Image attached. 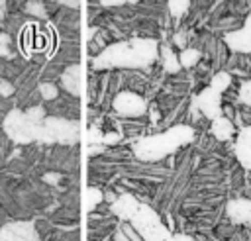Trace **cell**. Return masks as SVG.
Here are the masks:
<instances>
[{"label": "cell", "instance_id": "obj_1", "mask_svg": "<svg viewBox=\"0 0 251 241\" xmlns=\"http://www.w3.org/2000/svg\"><path fill=\"white\" fill-rule=\"evenodd\" d=\"M186 127H175L167 133H161V135H153L149 139H141L139 145H137V157L139 159H149V161H155L167 153H171L178 143H180V133H184Z\"/></svg>", "mask_w": 251, "mask_h": 241}, {"label": "cell", "instance_id": "obj_2", "mask_svg": "<svg viewBox=\"0 0 251 241\" xmlns=\"http://www.w3.org/2000/svg\"><path fill=\"white\" fill-rule=\"evenodd\" d=\"M112 108L122 118H139L147 110L145 100L137 92H133V90H122V92H118L116 98H114V102H112Z\"/></svg>", "mask_w": 251, "mask_h": 241}, {"label": "cell", "instance_id": "obj_3", "mask_svg": "<svg viewBox=\"0 0 251 241\" xmlns=\"http://www.w3.org/2000/svg\"><path fill=\"white\" fill-rule=\"evenodd\" d=\"M43 129L47 137L61 141V143L75 141L78 135V123L71 120H63V118H47L43 121Z\"/></svg>", "mask_w": 251, "mask_h": 241}, {"label": "cell", "instance_id": "obj_4", "mask_svg": "<svg viewBox=\"0 0 251 241\" xmlns=\"http://www.w3.org/2000/svg\"><path fill=\"white\" fill-rule=\"evenodd\" d=\"M0 241H39V237L31 223L18 221L0 229Z\"/></svg>", "mask_w": 251, "mask_h": 241}, {"label": "cell", "instance_id": "obj_5", "mask_svg": "<svg viewBox=\"0 0 251 241\" xmlns=\"http://www.w3.org/2000/svg\"><path fill=\"white\" fill-rule=\"evenodd\" d=\"M196 110H202V114L206 118H220V112H222V94L212 90V88H206L202 94H198L196 98Z\"/></svg>", "mask_w": 251, "mask_h": 241}, {"label": "cell", "instance_id": "obj_6", "mask_svg": "<svg viewBox=\"0 0 251 241\" xmlns=\"http://www.w3.org/2000/svg\"><path fill=\"white\" fill-rule=\"evenodd\" d=\"M235 157L245 169H251V125H243L235 139Z\"/></svg>", "mask_w": 251, "mask_h": 241}, {"label": "cell", "instance_id": "obj_7", "mask_svg": "<svg viewBox=\"0 0 251 241\" xmlns=\"http://www.w3.org/2000/svg\"><path fill=\"white\" fill-rule=\"evenodd\" d=\"M227 216L235 223L251 225V200H233L227 204Z\"/></svg>", "mask_w": 251, "mask_h": 241}, {"label": "cell", "instance_id": "obj_8", "mask_svg": "<svg viewBox=\"0 0 251 241\" xmlns=\"http://www.w3.org/2000/svg\"><path fill=\"white\" fill-rule=\"evenodd\" d=\"M61 80H63V86H65L67 92H71L73 96H78V90H80V69H78V65L69 67L63 72Z\"/></svg>", "mask_w": 251, "mask_h": 241}, {"label": "cell", "instance_id": "obj_9", "mask_svg": "<svg viewBox=\"0 0 251 241\" xmlns=\"http://www.w3.org/2000/svg\"><path fill=\"white\" fill-rule=\"evenodd\" d=\"M235 133V127H233V121L229 118H216L214 123H212V135L220 141H227L231 139V135Z\"/></svg>", "mask_w": 251, "mask_h": 241}, {"label": "cell", "instance_id": "obj_10", "mask_svg": "<svg viewBox=\"0 0 251 241\" xmlns=\"http://www.w3.org/2000/svg\"><path fill=\"white\" fill-rule=\"evenodd\" d=\"M198 61H200V51L194 49V47H186V49H182L180 55H178V63H180V67H184V69H190V67L198 65Z\"/></svg>", "mask_w": 251, "mask_h": 241}, {"label": "cell", "instance_id": "obj_11", "mask_svg": "<svg viewBox=\"0 0 251 241\" xmlns=\"http://www.w3.org/2000/svg\"><path fill=\"white\" fill-rule=\"evenodd\" d=\"M161 53H163V67H165V71H169V72L180 71L178 57L171 51V47H161Z\"/></svg>", "mask_w": 251, "mask_h": 241}, {"label": "cell", "instance_id": "obj_12", "mask_svg": "<svg viewBox=\"0 0 251 241\" xmlns=\"http://www.w3.org/2000/svg\"><path fill=\"white\" fill-rule=\"evenodd\" d=\"M229 82H231V76H229L227 72H218V74H216V76L212 78V84H210V88L222 94L224 90H227Z\"/></svg>", "mask_w": 251, "mask_h": 241}, {"label": "cell", "instance_id": "obj_13", "mask_svg": "<svg viewBox=\"0 0 251 241\" xmlns=\"http://www.w3.org/2000/svg\"><path fill=\"white\" fill-rule=\"evenodd\" d=\"M39 94L43 100H55L59 96V88L55 82H43L39 84Z\"/></svg>", "mask_w": 251, "mask_h": 241}, {"label": "cell", "instance_id": "obj_14", "mask_svg": "<svg viewBox=\"0 0 251 241\" xmlns=\"http://www.w3.org/2000/svg\"><path fill=\"white\" fill-rule=\"evenodd\" d=\"M86 194H88V202H86V208L92 212L98 204H102V190H98V188H88L86 190Z\"/></svg>", "mask_w": 251, "mask_h": 241}, {"label": "cell", "instance_id": "obj_15", "mask_svg": "<svg viewBox=\"0 0 251 241\" xmlns=\"http://www.w3.org/2000/svg\"><path fill=\"white\" fill-rule=\"evenodd\" d=\"M188 6H190V2H169V10L175 18H180Z\"/></svg>", "mask_w": 251, "mask_h": 241}, {"label": "cell", "instance_id": "obj_16", "mask_svg": "<svg viewBox=\"0 0 251 241\" xmlns=\"http://www.w3.org/2000/svg\"><path fill=\"white\" fill-rule=\"evenodd\" d=\"M239 98L245 102V106H247V108H251V80H247V82H243V84H241Z\"/></svg>", "mask_w": 251, "mask_h": 241}, {"label": "cell", "instance_id": "obj_17", "mask_svg": "<svg viewBox=\"0 0 251 241\" xmlns=\"http://www.w3.org/2000/svg\"><path fill=\"white\" fill-rule=\"evenodd\" d=\"M10 53V37L8 33H0V55H8Z\"/></svg>", "mask_w": 251, "mask_h": 241}, {"label": "cell", "instance_id": "obj_18", "mask_svg": "<svg viewBox=\"0 0 251 241\" xmlns=\"http://www.w3.org/2000/svg\"><path fill=\"white\" fill-rule=\"evenodd\" d=\"M175 45L178 49H186V35L184 33H176L175 35Z\"/></svg>", "mask_w": 251, "mask_h": 241}, {"label": "cell", "instance_id": "obj_19", "mask_svg": "<svg viewBox=\"0 0 251 241\" xmlns=\"http://www.w3.org/2000/svg\"><path fill=\"white\" fill-rule=\"evenodd\" d=\"M114 239H116V241H129V239H127V235H126V233L122 231V227H120V229L116 231V235H114Z\"/></svg>", "mask_w": 251, "mask_h": 241}, {"label": "cell", "instance_id": "obj_20", "mask_svg": "<svg viewBox=\"0 0 251 241\" xmlns=\"http://www.w3.org/2000/svg\"><path fill=\"white\" fill-rule=\"evenodd\" d=\"M169 241H192V239L186 235H175V237H169Z\"/></svg>", "mask_w": 251, "mask_h": 241}, {"label": "cell", "instance_id": "obj_21", "mask_svg": "<svg viewBox=\"0 0 251 241\" xmlns=\"http://www.w3.org/2000/svg\"><path fill=\"white\" fill-rule=\"evenodd\" d=\"M0 8H2V2H0Z\"/></svg>", "mask_w": 251, "mask_h": 241}]
</instances>
